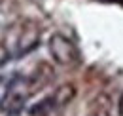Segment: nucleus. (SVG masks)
<instances>
[{"label":"nucleus","instance_id":"obj_5","mask_svg":"<svg viewBox=\"0 0 123 116\" xmlns=\"http://www.w3.org/2000/svg\"><path fill=\"white\" fill-rule=\"evenodd\" d=\"M51 95H53V101L57 105V109L61 110V109H64L66 105H70L74 101V97H76V86L70 84V82L68 84H61Z\"/></svg>","mask_w":123,"mask_h":116},{"label":"nucleus","instance_id":"obj_1","mask_svg":"<svg viewBox=\"0 0 123 116\" xmlns=\"http://www.w3.org/2000/svg\"><path fill=\"white\" fill-rule=\"evenodd\" d=\"M47 48H49V53H51L53 61L57 65H61V67H76L80 63V59H81L78 46L68 36L59 34V32L49 38Z\"/></svg>","mask_w":123,"mask_h":116},{"label":"nucleus","instance_id":"obj_8","mask_svg":"<svg viewBox=\"0 0 123 116\" xmlns=\"http://www.w3.org/2000/svg\"><path fill=\"white\" fill-rule=\"evenodd\" d=\"M119 116H123V95L119 97Z\"/></svg>","mask_w":123,"mask_h":116},{"label":"nucleus","instance_id":"obj_6","mask_svg":"<svg viewBox=\"0 0 123 116\" xmlns=\"http://www.w3.org/2000/svg\"><path fill=\"white\" fill-rule=\"evenodd\" d=\"M59 109H57V105L53 101V95H49L46 99H42V101L38 103V105H34L31 109V116H51L55 114Z\"/></svg>","mask_w":123,"mask_h":116},{"label":"nucleus","instance_id":"obj_4","mask_svg":"<svg viewBox=\"0 0 123 116\" xmlns=\"http://www.w3.org/2000/svg\"><path fill=\"white\" fill-rule=\"evenodd\" d=\"M38 40H40V30H36V27H25L19 36V42H17V53L31 51L38 44Z\"/></svg>","mask_w":123,"mask_h":116},{"label":"nucleus","instance_id":"obj_2","mask_svg":"<svg viewBox=\"0 0 123 116\" xmlns=\"http://www.w3.org/2000/svg\"><path fill=\"white\" fill-rule=\"evenodd\" d=\"M32 95L31 87H29V82L27 78L23 80H17L13 82L12 86L8 87V91L4 93V97L0 99V110L8 116H13V114H19L25 107V101Z\"/></svg>","mask_w":123,"mask_h":116},{"label":"nucleus","instance_id":"obj_7","mask_svg":"<svg viewBox=\"0 0 123 116\" xmlns=\"http://www.w3.org/2000/svg\"><path fill=\"white\" fill-rule=\"evenodd\" d=\"M87 116H110V103H108V97H98L95 105L91 107V110L87 112Z\"/></svg>","mask_w":123,"mask_h":116},{"label":"nucleus","instance_id":"obj_3","mask_svg":"<svg viewBox=\"0 0 123 116\" xmlns=\"http://www.w3.org/2000/svg\"><path fill=\"white\" fill-rule=\"evenodd\" d=\"M51 80H53V69H51L47 63H40V65L34 69V72L27 78L29 87H31V91H32V95H34L36 91L44 89V87H46Z\"/></svg>","mask_w":123,"mask_h":116}]
</instances>
